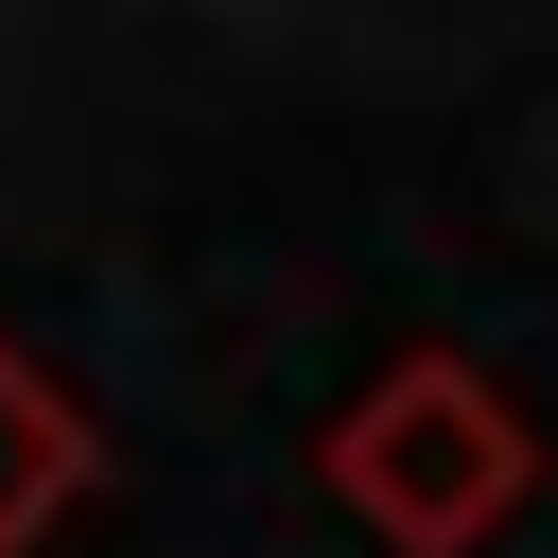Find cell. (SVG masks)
Segmentation results:
<instances>
[{
	"label": "cell",
	"instance_id": "6da1fadb",
	"mask_svg": "<svg viewBox=\"0 0 558 558\" xmlns=\"http://www.w3.org/2000/svg\"><path fill=\"white\" fill-rule=\"evenodd\" d=\"M314 471H331V506H349L384 558H488V541L541 506V418H523L506 366L401 349V366L314 436Z\"/></svg>",
	"mask_w": 558,
	"mask_h": 558
},
{
	"label": "cell",
	"instance_id": "7a4b0ae2",
	"mask_svg": "<svg viewBox=\"0 0 558 558\" xmlns=\"http://www.w3.org/2000/svg\"><path fill=\"white\" fill-rule=\"evenodd\" d=\"M87 488H105V418H87V384L35 366V349L0 331V558H35Z\"/></svg>",
	"mask_w": 558,
	"mask_h": 558
}]
</instances>
